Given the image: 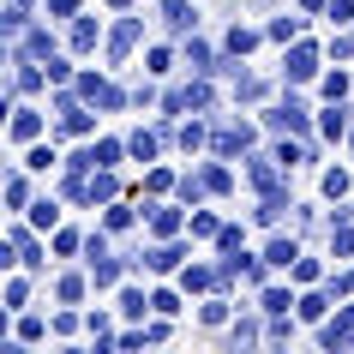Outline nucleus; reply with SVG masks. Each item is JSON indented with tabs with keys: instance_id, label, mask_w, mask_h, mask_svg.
<instances>
[{
	"instance_id": "17",
	"label": "nucleus",
	"mask_w": 354,
	"mask_h": 354,
	"mask_svg": "<svg viewBox=\"0 0 354 354\" xmlns=\"http://www.w3.org/2000/svg\"><path fill=\"white\" fill-rule=\"evenodd\" d=\"M300 252H295V241H270L264 246V264H295Z\"/></svg>"
},
{
	"instance_id": "41",
	"label": "nucleus",
	"mask_w": 354,
	"mask_h": 354,
	"mask_svg": "<svg viewBox=\"0 0 354 354\" xmlns=\"http://www.w3.org/2000/svg\"><path fill=\"white\" fill-rule=\"evenodd\" d=\"M300 6H306V12H318V6H330V0H300Z\"/></svg>"
},
{
	"instance_id": "19",
	"label": "nucleus",
	"mask_w": 354,
	"mask_h": 354,
	"mask_svg": "<svg viewBox=\"0 0 354 354\" xmlns=\"http://www.w3.org/2000/svg\"><path fill=\"white\" fill-rule=\"evenodd\" d=\"M270 37H277V42H300V19H288V12L270 19Z\"/></svg>"
},
{
	"instance_id": "40",
	"label": "nucleus",
	"mask_w": 354,
	"mask_h": 354,
	"mask_svg": "<svg viewBox=\"0 0 354 354\" xmlns=\"http://www.w3.org/2000/svg\"><path fill=\"white\" fill-rule=\"evenodd\" d=\"M330 55H336V60H348V55H354V37H336V42H330Z\"/></svg>"
},
{
	"instance_id": "29",
	"label": "nucleus",
	"mask_w": 354,
	"mask_h": 354,
	"mask_svg": "<svg viewBox=\"0 0 354 354\" xmlns=\"http://www.w3.org/2000/svg\"><path fill=\"white\" fill-rule=\"evenodd\" d=\"M324 192H330V198H342V192H348V174H342V168H330V174H324Z\"/></svg>"
},
{
	"instance_id": "38",
	"label": "nucleus",
	"mask_w": 354,
	"mask_h": 354,
	"mask_svg": "<svg viewBox=\"0 0 354 354\" xmlns=\"http://www.w3.org/2000/svg\"><path fill=\"white\" fill-rule=\"evenodd\" d=\"M24 295H30V288H24V277L6 282V306H24Z\"/></svg>"
},
{
	"instance_id": "5",
	"label": "nucleus",
	"mask_w": 354,
	"mask_h": 354,
	"mask_svg": "<svg viewBox=\"0 0 354 354\" xmlns=\"http://www.w3.org/2000/svg\"><path fill=\"white\" fill-rule=\"evenodd\" d=\"M132 42H138V19H120V24H114V37H109V60H127Z\"/></svg>"
},
{
	"instance_id": "3",
	"label": "nucleus",
	"mask_w": 354,
	"mask_h": 354,
	"mask_svg": "<svg viewBox=\"0 0 354 354\" xmlns=\"http://www.w3.org/2000/svg\"><path fill=\"white\" fill-rule=\"evenodd\" d=\"M318 336H324V348H348V342H354V300H348V306H342V313H336Z\"/></svg>"
},
{
	"instance_id": "11",
	"label": "nucleus",
	"mask_w": 354,
	"mask_h": 354,
	"mask_svg": "<svg viewBox=\"0 0 354 354\" xmlns=\"http://www.w3.org/2000/svg\"><path fill=\"white\" fill-rule=\"evenodd\" d=\"M150 228H156V234L168 241V234L180 228V210H174V205H150Z\"/></svg>"
},
{
	"instance_id": "22",
	"label": "nucleus",
	"mask_w": 354,
	"mask_h": 354,
	"mask_svg": "<svg viewBox=\"0 0 354 354\" xmlns=\"http://www.w3.org/2000/svg\"><path fill=\"white\" fill-rule=\"evenodd\" d=\"M55 216H60V205H55V198H42V205H30V223H37V228H55Z\"/></svg>"
},
{
	"instance_id": "16",
	"label": "nucleus",
	"mask_w": 354,
	"mask_h": 354,
	"mask_svg": "<svg viewBox=\"0 0 354 354\" xmlns=\"http://www.w3.org/2000/svg\"><path fill=\"white\" fill-rule=\"evenodd\" d=\"M187 66H198V73H210V66H216L210 42H187Z\"/></svg>"
},
{
	"instance_id": "34",
	"label": "nucleus",
	"mask_w": 354,
	"mask_h": 354,
	"mask_svg": "<svg viewBox=\"0 0 354 354\" xmlns=\"http://www.w3.org/2000/svg\"><path fill=\"white\" fill-rule=\"evenodd\" d=\"M205 324H228V300H205Z\"/></svg>"
},
{
	"instance_id": "33",
	"label": "nucleus",
	"mask_w": 354,
	"mask_h": 354,
	"mask_svg": "<svg viewBox=\"0 0 354 354\" xmlns=\"http://www.w3.org/2000/svg\"><path fill=\"white\" fill-rule=\"evenodd\" d=\"M55 295H60V300H78V295H84V277H60Z\"/></svg>"
},
{
	"instance_id": "2",
	"label": "nucleus",
	"mask_w": 354,
	"mask_h": 354,
	"mask_svg": "<svg viewBox=\"0 0 354 354\" xmlns=\"http://www.w3.org/2000/svg\"><path fill=\"white\" fill-rule=\"evenodd\" d=\"M306 78H318V48L313 42H295L288 48V84H306Z\"/></svg>"
},
{
	"instance_id": "18",
	"label": "nucleus",
	"mask_w": 354,
	"mask_h": 354,
	"mask_svg": "<svg viewBox=\"0 0 354 354\" xmlns=\"http://www.w3.org/2000/svg\"><path fill=\"white\" fill-rule=\"evenodd\" d=\"M330 252H336V259H348V252H354V223H336V234H330Z\"/></svg>"
},
{
	"instance_id": "8",
	"label": "nucleus",
	"mask_w": 354,
	"mask_h": 354,
	"mask_svg": "<svg viewBox=\"0 0 354 354\" xmlns=\"http://www.w3.org/2000/svg\"><path fill=\"white\" fill-rule=\"evenodd\" d=\"M210 145L223 150V156H234V150H246V145H252V127H223L216 138H210Z\"/></svg>"
},
{
	"instance_id": "35",
	"label": "nucleus",
	"mask_w": 354,
	"mask_h": 354,
	"mask_svg": "<svg viewBox=\"0 0 354 354\" xmlns=\"http://www.w3.org/2000/svg\"><path fill=\"white\" fill-rule=\"evenodd\" d=\"M216 246H223L228 259H234V252H241V228H223V234H216Z\"/></svg>"
},
{
	"instance_id": "14",
	"label": "nucleus",
	"mask_w": 354,
	"mask_h": 354,
	"mask_svg": "<svg viewBox=\"0 0 354 354\" xmlns=\"http://www.w3.org/2000/svg\"><path fill=\"white\" fill-rule=\"evenodd\" d=\"M24 55H30V60H48V55H55V37H48V30H30V37H24Z\"/></svg>"
},
{
	"instance_id": "7",
	"label": "nucleus",
	"mask_w": 354,
	"mask_h": 354,
	"mask_svg": "<svg viewBox=\"0 0 354 354\" xmlns=\"http://www.w3.org/2000/svg\"><path fill=\"white\" fill-rule=\"evenodd\" d=\"M37 132H42V114L37 109H12V138H19V145H30Z\"/></svg>"
},
{
	"instance_id": "10",
	"label": "nucleus",
	"mask_w": 354,
	"mask_h": 354,
	"mask_svg": "<svg viewBox=\"0 0 354 354\" xmlns=\"http://www.w3.org/2000/svg\"><path fill=\"white\" fill-rule=\"evenodd\" d=\"M114 192H120V187H114V174H109V168H102V174H84V198H91V205H96V198L109 205Z\"/></svg>"
},
{
	"instance_id": "26",
	"label": "nucleus",
	"mask_w": 354,
	"mask_h": 354,
	"mask_svg": "<svg viewBox=\"0 0 354 354\" xmlns=\"http://www.w3.org/2000/svg\"><path fill=\"white\" fill-rule=\"evenodd\" d=\"M324 313H330V300H324V295H306V300H300V318H313V324H318Z\"/></svg>"
},
{
	"instance_id": "31",
	"label": "nucleus",
	"mask_w": 354,
	"mask_h": 354,
	"mask_svg": "<svg viewBox=\"0 0 354 354\" xmlns=\"http://www.w3.org/2000/svg\"><path fill=\"white\" fill-rule=\"evenodd\" d=\"M324 12H330L336 24H354V0H330V6H324Z\"/></svg>"
},
{
	"instance_id": "12",
	"label": "nucleus",
	"mask_w": 354,
	"mask_h": 354,
	"mask_svg": "<svg viewBox=\"0 0 354 354\" xmlns=\"http://www.w3.org/2000/svg\"><path fill=\"white\" fill-rule=\"evenodd\" d=\"M180 259H187L180 246H150V252H145V264H150V270H174Z\"/></svg>"
},
{
	"instance_id": "23",
	"label": "nucleus",
	"mask_w": 354,
	"mask_h": 354,
	"mask_svg": "<svg viewBox=\"0 0 354 354\" xmlns=\"http://www.w3.org/2000/svg\"><path fill=\"white\" fill-rule=\"evenodd\" d=\"M73 48H96V19H78L73 24Z\"/></svg>"
},
{
	"instance_id": "20",
	"label": "nucleus",
	"mask_w": 354,
	"mask_h": 354,
	"mask_svg": "<svg viewBox=\"0 0 354 354\" xmlns=\"http://www.w3.org/2000/svg\"><path fill=\"white\" fill-rule=\"evenodd\" d=\"M127 150L138 156V162H150V156H156V138H150V132H132V138H127Z\"/></svg>"
},
{
	"instance_id": "27",
	"label": "nucleus",
	"mask_w": 354,
	"mask_h": 354,
	"mask_svg": "<svg viewBox=\"0 0 354 354\" xmlns=\"http://www.w3.org/2000/svg\"><path fill=\"white\" fill-rule=\"evenodd\" d=\"M24 198H30V187H24V174H12V180H6V205L19 210V205H24Z\"/></svg>"
},
{
	"instance_id": "6",
	"label": "nucleus",
	"mask_w": 354,
	"mask_h": 354,
	"mask_svg": "<svg viewBox=\"0 0 354 354\" xmlns=\"http://www.w3.org/2000/svg\"><path fill=\"white\" fill-rule=\"evenodd\" d=\"M55 109H60V127H66V132H91V114L78 109V96H60Z\"/></svg>"
},
{
	"instance_id": "37",
	"label": "nucleus",
	"mask_w": 354,
	"mask_h": 354,
	"mask_svg": "<svg viewBox=\"0 0 354 354\" xmlns=\"http://www.w3.org/2000/svg\"><path fill=\"white\" fill-rule=\"evenodd\" d=\"M120 313L138 318V313H145V295H138V288H127V295H120Z\"/></svg>"
},
{
	"instance_id": "13",
	"label": "nucleus",
	"mask_w": 354,
	"mask_h": 354,
	"mask_svg": "<svg viewBox=\"0 0 354 354\" xmlns=\"http://www.w3.org/2000/svg\"><path fill=\"white\" fill-rule=\"evenodd\" d=\"M91 277H96V288H114V282H120V264L102 252V259H91Z\"/></svg>"
},
{
	"instance_id": "21",
	"label": "nucleus",
	"mask_w": 354,
	"mask_h": 354,
	"mask_svg": "<svg viewBox=\"0 0 354 354\" xmlns=\"http://www.w3.org/2000/svg\"><path fill=\"white\" fill-rule=\"evenodd\" d=\"M180 282H187L192 295H205L210 282H216V270H205V264H192V270H187V277H180Z\"/></svg>"
},
{
	"instance_id": "42",
	"label": "nucleus",
	"mask_w": 354,
	"mask_h": 354,
	"mask_svg": "<svg viewBox=\"0 0 354 354\" xmlns=\"http://www.w3.org/2000/svg\"><path fill=\"white\" fill-rule=\"evenodd\" d=\"M109 6H132V0H109Z\"/></svg>"
},
{
	"instance_id": "4",
	"label": "nucleus",
	"mask_w": 354,
	"mask_h": 354,
	"mask_svg": "<svg viewBox=\"0 0 354 354\" xmlns=\"http://www.w3.org/2000/svg\"><path fill=\"white\" fill-rule=\"evenodd\" d=\"M264 120H270V132H306V109H300L295 96H288L282 109H270V114H264Z\"/></svg>"
},
{
	"instance_id": "36",
	"label": "nucleus",
	"mask_w": 354,
	"mask_h": 354,
	"mask_svg": "<svg viewBox=\"0 0 354 354\" xmlns=\"http://www.w3.org/2000/svg\"><path fill=\"white\" fill-rule=\"evenodd\" d=\"M66 78H73V66H66V60H55V55H48V84H66Z\"/></svg>"
},
{
	"instance_id": "9",
	"label": "nucleus",
	"mask_w": 354,
	"mask_h": 354,
	"mask_svg": "<svg viewBox=\"0 0 354 354\" xmlns=\"http://www.w3.org/2000/svg\"><path fill=\"white\" fill-rule=\"evenodd\" d=\"M162 24L187 37V30H192V6H187V0H162Z\"/></svg>"
},
{
	"instance_id": "39",
	"label": "nucleus",
	"mask_w": 354,
	"mask_h": 354,
	"mask_svg": "<svg viewBox=\"0 0 354 354\" xmlns=\"http://www.w3.org/2000/svg\"><path fill=\"white\" fill-rule=\"evenodd\" d=\"M48 12H55V19H73V12H78V0H48Z\"/></svg>"
},
{
	"instance_id": "24",
	"label": "nucleus",
	"mask_w": 354,
	"mask_h": 354,
	"mask_svg": "<svg viewBox=\"0 0 354 354\" xmlns=\"http://www.w3.org/2000/svg\"><path fill=\"white\" fill-rule=\"evenodd\" d=\"M252 42H259V30H241V24H234V30H228V55H246Z\"/></svg>"
},
{
	"instance_id": "25",
	"label": "nucleus",
	"mask_w": 354,
	"mask_h": 354,
	"mask_svg": "<svg viewBox=\"0 0 354 354\" xmlns=\"http://www.w3.org/2000/svg\"><path fill=\"white\" fill-rule=\"evenodd\" d=\"M288 306H295V300H288V288H264V313H270V318L288 313Z\"/></svg>"
},
{
	"instance_id": "30",
	"label": "nucleus",
	"mask_w": 354,
	"mask_h": 354,
	"mask_svg": "<svg viewBox=\"0 0 354 354\" xmlns=\"http://www.w3.org/2000/svg\"><path fill=\"white\" fill-rule=\"evenodd\" d=\"M205 187H210V192H228L234 180H228V168H205Z\"/></svg>"
},
{
	"instance_id": "32",
	"label": "nucleus",
	"mask_w": 354,
	"mask_h": 354,
	"mask_svg": "<svg viewBox=\"0 0 354 354\" xmlns=\"http://www.w3.org/2000/svg\"><path fill=\"white\" fill-rule=\"evenodd\" d=\"M324 96H330V102H342V96H348V78L330 73V78H324Z\"/></svg>"
},
{
	"instance_id": "28",
	"label": "nucleus",
	"mask_w": 354,
	"mask_h": 354,
	"mask_svg": "<svg viewBox=\"0 0 354 354\" xmlns=\"http://www.w3.org/2000/svg\"><path fill=\"white\" fill-rule=\"evenodd\" d=\"M150 306H156V313H162V318H174V313H180V295H174V288H162V295L150 300Z\"/></svg>"
},
{
	"instance_id": "15",
	"label": "nucleus",
	"mask_w": 354,
	"mask_h": 354,
	"mask_svg": "<svg viewBox=\"0 0 354 354\" xmlns=\"http://www.w3.org/2000/svg\"><path fill=\"white\" fill-rule=\"evenodd\" d=\"M318 127H324V138H342V132H348V114H342V109H336V102H330V109H324V120H318Z\"/></svg>"
},
{
	"instance_id": "1",
	"label": "nucleus",
	"mask_w": 354,
	"mask_h": 354,
	"mask_svg": "<svg viewBox=\"0 0 354 354\" xmlns=\"http://www.w3.org/2000/svg\"><path fill=\"white\" fill-rule=\"evenodd\" d=\"M78 96H84L91 109H120V102H127V91H120V84H109V78H96V73L78 78Z\"/></svg>"
}]
</instances>
